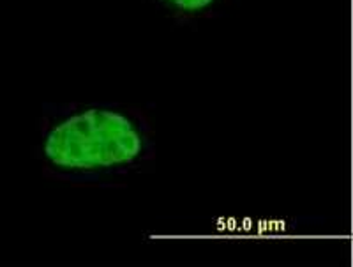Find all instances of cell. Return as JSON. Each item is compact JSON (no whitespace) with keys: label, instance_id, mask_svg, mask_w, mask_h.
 Segmentation results:
<instances>
[{"label":"cell","instance_id":"1","mask_svg":"<svg viewBox=\"0 0 353 267\" xmlns=\"http://www.w3.org/2000/svg\"><path fill=\"white\" fill-rule=\"evenodd\" d=\"M156 130L128 103L44 106L39 131L43 170L74 186H121L156 161Z\"/></svg>","mask_w":353,"mask_h":267},{"label":"cell","instance_id":"2","mask_svg":"<svg viewBox=\"0 0 353 267\" xmlns=\"http://www.w3.org/2000/svg\"><path fill=\"white\" fill-rule=\"evenodd\" d=\"M166 17L179 21H198L219 17L235 0H149Z\"/></svg>","mask_w":353,"mask_h":267}]
</instances>
